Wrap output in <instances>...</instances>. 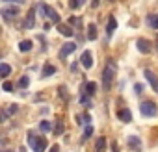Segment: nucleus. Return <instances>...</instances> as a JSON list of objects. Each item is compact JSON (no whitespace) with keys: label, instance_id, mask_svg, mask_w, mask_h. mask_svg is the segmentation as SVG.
<instances>
[{"label":"nucleus","instance_id":"nucleus-20","mask_svg":"<svg viewBox=\"0 0 158 152\" xmlns=\"http://www.w3.org/2000/svg\"><path fill=\"white\" fill-rule=\"evenodd\" d=\"M54 72H56V67H54V65L47 63V65L43 67V76H52Z\"/></svg>","mask_w":158,"mask_h":152},{"label":"nucleus","instance_id":"nucleus-28","mask_svg":"<svg viewBox=\"0 0 158 152\" xmlns=\"http://www.w3.org/2000/svg\"><path fill=\"white\" fill-rule=\"evenodd\" d=\"M60 95H61L65 100H69V95H67V87H65V86H61V87H60Z\"/></svg>","mask_w":158,"mask_h":152},{"label":"nucleus","instance_id":"nucleus-8","mask_svg":"<svg viewBox=\"0 0 158 152\" xmlns=\"http://www.w3.org/2000/svg\"><path fill=\"white\" fill-rule=\"evenodd\" d=\"M143 74H145L147 82H149V84L152 86V89H154V91L158 93V76H156V74H154L152 70H149V69H145V72H143Z\"/></svg>","mask_w":158,"mask_h":152},{"label":"nucleus","instance_id":"nucleus-10","mask_svg":"<svg viewBox=\"0 0 158 152\" xmlns=\"http://www.w3.org/2000/svg\"><path fill=\"white\" fill-rule=\"evenodd\" d=\"M136 46H138V50H139L141 54H149V52H151V43H149L147 39H143V37H139V39L136 41Z\"/></svg>","mask_w":158,"mask_h":152},{"label":"nucleus","instance_id":"nucleus-1","mask_svg":"<svg viewBox=\"0 0 158 152\" xmlns=\"http://www.w3.org/2000/svg\"><path fill=\"white\" fill-rule=\"evenodd\" d=\"M115 72H117V65L114 59H108L106 65H104V70H102V87L104 91H110L112 89V84L115 80Z\"/></svg>","mask_w":158,"mask_h":152},{"label":"nucleus","instance_id":"nucleus-9","mask_svg":"<svg viewBox=\"0 0 158 152\" xmlns=\"http://www.w3.org/2000/svg\"><path fill=\"white\" fill-rule=\"evenodd\" d=\"M35 26V11L34 10H30L28 11V15H26V19H24V24H23V28H26V30H32Z\"/></svg>","mask_w":158,"mask_h":152},{"label":"nucleus","instance_id":"nucleus-34","mask_svg":"<svg viewBox=\"0 0 158 152\" xmlns=\"http://www.w3.org/2000/svg\"><path fill=\"white\" fill-rule=\"evenodd\" d=\"M156 43H158V39H156Z\"/></svg>","mask_w":158,"mask_h":152},{"label":"nucleus","instance_id":"nucleus-33","mask_svg":"<svg viewBox=\"0 0 158 152\" xmlns=\"http://www.w3.org/2000/svg\"><path fill=\"white\" fill-rule=\"evenodd\" d=\"M4 152H8V150H4Z\"/></svg>","mask_w":158,"mask_h":152},{"label":"nucleus","instance_id":"nucleus-26","mask_svg":"<svg viewBox=\"0 0 158 152\" xmlns=\"http://www.w3.org/2000/svg\"><path fill=\"white\" fill-rule=\"evenodd\" d=\"M2 89H4V91H6V93H11V89H13V84H11V82H8V80H6V82H4V84H2Z\"/></svg>","mask_w":158,"mask_h":152},{"label":"nucleus","instance_id":"nucleus-27","mask_svg":"<svg viewBox=\"0 0 158 152\" xmlns=\"http://www.w3.org/2000/svg\"><path fill=\"white\" fill-rule=\"evenodd\" d=\"M61 132H63V122H61V121H58V122H56V128H54V134H56V135H60Z\"/></svg>","mask_w":158,"mask_h":152},{"label":"nucleus","instance_id":"nucleus-21","mask_svg":"<svg viewBox=\"0 0 158 152\" xmlns=\"http://www.w3.org/2000/svg\"><path fill=\"white\" fill-rule=\"evenodd\" d=\"M10 72H11V67L8 63H0V74H2L4 78H6V76H10Z\"/></svg>","mask_w":158,"mask_h":152},{"label":"nucleus","instance_id":"nucleus-3","mask_svg":"<svg viewBox=\"0 0 158 152\" xmlns=\"http://www.w3.org/2000/svg\"><path fill=\"white\" fill-rule=\"evenodd\" d=\"M37 10H39V13H41L43 17H47L50 22L60 24V15H58V11H56V10H52V8H50V6H47V4H39V6H37Z\"/></svg>","mask_w":158,"mask_h":152},{"label":"nucleus","instance_id":"nucleus-5","mask_svg":"<svg viewBox=\"0 0 158 152\" xmlns=\"http://www.w3.org/2000/svg\"><path fill=\"white\" fill-rule=\"evenodd\" d=\"M19 15V8L17 6H10V8H4L2 10V17H4V21L6 22H10L13 17H17Z\"/></svg>","mask_w":158,"mask_h":152},{"label":"nucleus","instance_id":"nucleus-31","mask_svg":"<svg viewBox=\"0 0 158 152\" xmlns=\"http://www.w3.org/2000/svg\"><path fill=\"white\" fill-rule=\"evenodd\" d=\"M99 4H101V0H91V8H99Z\"/></svg>","mask_w":158,"mask_h":152},{"label":"nucleus","instance_id":"nucleus-29","mask_svg":"<svg viewBox=\"0 0 158 152\" xmlns=\"http://www.w3.org/2000/svg\"><path fill=\"white\" fill-rule=\"evenodd\" d=\"M19 86H21V87H28V76H23L21 82H19Z\"/></svg>","mask_w":158,"mask_h":152},{"label":"nucleus","instance_id":"nucleus-30","mask_svg":"<svg viewBox=\"0 0 158 152\" xmlns=\"http://www.w3.org/2000/svg\"><path fill=\"white\" fill-rule=\"evenodd\" d=\"M2 2H6V4H23L24 0H2Z\"/></svg>","mask_w":158,"mask_h":152},{"label":"nucleus","instance_id":"nucleus-12","mask_svg":"<svg viewBox=\"0 0 158 152\" xmlns=\"http://www.w3.org/2000/svg\"><path fill=\"white\" fill-rule=\"evenodd\" d=\"M76 50V45L74 43H65V45H61V50H60V58H67L71 52H74Z\"/></svg>","mask_w":158,"mask_h":152},{"label":"nucleus","instance_id":"nucleus-24","mask_svg":"<svg viewBox=\"0 0 158 152\" xmlns=\"http://www.w3.org/2000/svg\"><path fill=\"white\" fill-rule=\"evenodd\" d=\"M69 24H71V26H76V28H80L82 19H80V17H71V19H69Z\"/></svg>","mask_w":158,"mask_h":152},{"label":"nucleus","instance_id":"nucleus-18","mask_svg":"<svg viewBox=\"0 0 158 152\" xmlns=\"http://www.w3.org/2000/svg\"><path fill=\"white\" fill-rule=\"evenodd\" d=\"M32 46H34V45H32V41H30V39H24V41H21L19 50H21V52H30V50H32Z\"/></svg>","mask_w":158,"mask_h":152},{"label":"nucleus","instance_id":"nucleus-15","mask_svg":"<svg viewBox=\"0 0 158 152\" xmlns=\"http://www.w3.org/2000/svg\"><path fill=\"white\" fill-rule=\"evenodd\" d=\"M95 91H97V84H95V82H88V84L84 86V93H86L88 97H93Z\"/></svg>","mask_w":158,"mask_h":152},{"label":"nucleus","instance_id":"nucleus-16","mask_svg":"<svg viewBox=\"0 0 158 152\" xmlns=\"http://www.w3.org/2000/svg\"><path fill=\"white\" fill-rule=\"evenodd\" d=\"M147 24H149L151 28L158 30V13H151V15L147 17Z\"/></svg>","mask_w":158,"mask_h":152},{"label":"nucleus","instance_id":"nucleus-32","mask_svg":"<svg viewBox=\"0 0 158 152\" xmlns=\"http://www.w3.org/2000/svg\"><path fill=\"white\" fill-rule=\"evenodd\" d=\"M58 150H60V146H58V145H52V146H50V150H48V152H58Z\"/></svg>","mask_w":158,"mask_h":152},{"label":"nucleus","instance_id":"nucleus-22","mask_svg":"<svg viewBox=\"0 0 158 152\" xmlns=\"http://www.w3.org/2000/svg\"><path fill=\"white\" fill-rule=\"evenodd\" d=\"M39 130H41V132H50V130H52L50 121H41V122H39Z\"/></svg>","mask_w":158,"mask_h":152},{"label":"nucleus","instance_id":"nucleus-25","mask_svg":"<svg viewBox=\"0 0 158 152\" xmlns=\"http://www.w3.org/2000/svg\"><path fill=\"white\" fill-rule=\"evenodd\" d=\"M80 4H82L80 0H69V8L71 10H78V8H80Z\"/></svg>","mask_w":158,"mask_h":152},{"label":"nucleus","instance_id":"nucleus-23","mask_svg":"<svg viewBox=\"0 0 158 152\" xmlns=\"http://www.w3.org/2000/svg\"><path fill=\"white\" fill-rule=\"evenodd\" d=\"M91 134H93V126H91V124H88V128L84 130V135H82V141H88V139L91 137Z\"/></svg>","mask_w":158,"mask_h":152},{"label":"nucleus","instance_id":"nucleus-13","mask_svg":"<svg viewBox=\"0 0 158 152\" xmlns=\"http://www.w3.org/2000/svg\"><path fill=\"white\" fill-rule=\"evenodd\" d=\"M115 28H117V21H115V17L112 15V17H108V26H106V34H108V37H112V34L115 32Z\"/></svg>","mask_w":158,"mask_h":152},{"label":"nucleus","instance_id":"nucleus-11","mask_svg":"<svg viewBox=\"0 0 158 152\" xmlns=\"http://www.w3.org/2000/svg\"><path fill=\"white\" fill-rule=\"evenodd\" d=\"M117 119L123 121V122H130V121H132V113H130V110H128V108H121V110H117Z\"/></svg>","mask_w":158,"mask_h":152},{"label":"nucleus","instance_id":"nucleus-35","mask_svg":"<svg viewBox=\"0 0 158 152\" xmlns=\"http://www.w3.org/2000/svg\"><path fill=\"white\" fill-rule=\"evenodd\" d=\"M110 2H112V0H110Z\"/></svg>","mask_w":158,"mask_h":152},{"label":"nucleus","instance_id":"nucleus-6","mask_svg":"<svg viewBox=\"0 0 158 152\" xmlns=\"http://www.w3.org/2000/svg\"><path fill=\"white\" fill-rule=\"evenodd\" d=\"M80 63H82L84 69H91V67H93V56H91L89 50H84V52H82V56H80Z\"/></svg>","mask_w":158,"mask_h":152},{"label":"nucleus","instance_id":"nucleus-7","mask_svg":"<svg viewBox=\"0 0 158 152\" xmlns=\"http://www.w3.org/2000/svg\"><path fill=\"white\" fill-rule=\"evenodd\" d=\"M127 143H128V146L134 150V152H141V139L138 137V135H128V139H127Z\"/></svg>","mask_w":158,"mask_h":152},{"label":"nucleus","instance_id":"nucleus-17","mask_svg":"<svg viewBox=\"0 0 158 152\" xmlns=\"http://www.w3.org/2000/svg\"><path fill=\"white\" fill-rule=\"evenodd\" d=\"M88 39L89 41H95L97 39V24H93V22L88 26Z\"/></svg>","mask_w":158,"mask_h":152},{"label":"nucleus","instance_id":"nucleus-4","mask_svg":"<svg viewBox=\"0 0 158 152\" xmlns=\"http://www.w3.org/2000/svg\"><path fill=\"white\" fill-rule=\"evenodd\" d=\"M139 111H141V115H143V117H154V115L158 113V108H156V104H154V102L145 100V102H141V104H139Z\"/></svg>","mask_w":158,"mask_h":152},{"label":"nucleus","instance_id":"nucleus-19","mask_svg":"<svg viewBox=\"0 0 158 152\" xmlns=\"http://www.w3.org/2000/svg\"><path fill=\"white\" fill-rule=\"evenodd\" d=\"M104 148H106V139H104V137L97 139V143H95V152H104Z\"/></svg>","mask_w":158,"mask_h":152},{"label":"nucleus","instance_id":"nucleus-14","mask_svg":"<svg viewBox=\"0 0 158 152\" xmlns=\"http://www.w3.org/2000/svg\"><path fill=\"white\" fill-rule=\"evenodd\" d=\"M56 28H58V32H60L61 35H65V37H71V35L74 34V30H73L71 26H67V24H61V22H60Z\"/></svg>","mask_w":158,"mask_h":152},{"label":"nucleus","instance_id":"nucleus-2","mask_svg":"<svg viewBox=\"0 0 158 152\" xmlns=\"http://www.w3.org/2000/svg\"><path fill=\"white\" fill-rule=\"evenodd\" d=\"M26 139H28V145L32 146V150H34V152H45V150H47V146H48V143H47V139H45V137L35 135V134H32V132L26 135Z\"/></svg>","mask_w":158,"mask_h":152}]
</instances>
